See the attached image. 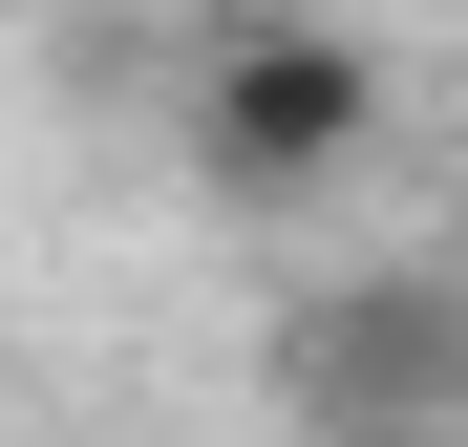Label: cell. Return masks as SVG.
Segmentation results:
<instances>
[{
    "mask_svg": "<svg viewBox=\"0 0 468 447\" xmlns=\"http://www.w3.org/2000/svg\"><path fill=\"white\" fill-rule=\"evenodd\" d=\"M383 128H405V64H383L362 22H320V0H234V22L171 64V171L213 213H320Z\"/></svg>",
    "mask_w": 468,
    "mask_h": 447,
    "instance_id": "obj_1",
    "label": "cell"
},
{
    "mask_svg": "<svg viewBox=\"0 0 468 447\" xmlns=\"http://www.w3.org/2000/svg\"><path fill=\"white\" fill-rule=\"evenodd\" d=\"M277 426L298 447H468V277L383 256L277 320Z\"/></svg>",
    "mask_w": 468,
    "mask_h": 447,
    "instance_id": "obj_2",
    "label": "cell"
}]
</instances>
